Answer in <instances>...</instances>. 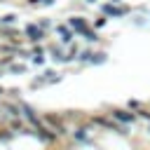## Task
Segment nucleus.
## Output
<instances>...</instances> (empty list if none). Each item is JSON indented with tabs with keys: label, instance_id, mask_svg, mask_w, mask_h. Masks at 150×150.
<instances>
[{
	"label": "nucleus",
	"instance_id": "obj_1",
	"mask_svg": "<svg viewBox=\"0 0 150 150\" xmlns=\"http://www.w3.org/2000/svg\"><path fill=\"white\" fill-rule=\"evenodd\" d=\"M112 115H115V117H117L120 122H134V115H127L124 110H115Z\"/></svg>",
	"mask_w": 150,
	"mask_h": 150
}]
</instances>
